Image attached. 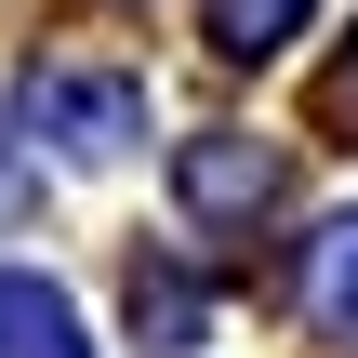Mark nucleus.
Wrapping results in <instances>:
<instances>
[{
	"mask_svg": "<svg viewBox=\"0 0 358 358\" xmlns=\"http://www.w3.org/2000/svg\"><path fill=\"white\" fill-rule=\"evenodd\" d=\"M27 120H40L53 146L106 159V146H133V133H146V93H133L120 66H40V80H27Z\"/></svg>",
	"mask_w": 358,
	"mask_h": 358,
	"instance_id": "obj_1",
	"label": "nucleus"
},
{
	"mask_svg": "<svg viewBox=\"0 0 358 358\" xmlns=\"http://www.w3.org/2000/svg\"><path fill=\"white\" fill-rule=\"evenodd\" d=\"M173 186H186L199 226H252V213H279V146H252V133H199V146L173 159Z\"/></svg>",
	"mask_w": 358,
	"mask_h": 358,
	"instance_id": "obj_2",
	"label": "nucleus"
},
{
	"mask_svg": "<svg viewBox=\"0 0 358 358\" xmlns=\"http://www.w3.org/2000/svg\"><path fill=\"white\" fill-rule=\"evenodd\" d=\"M0 358H93L80 345V306L53 279H27V266H0Z\"/></svg>",
	"mask_w": 358,
	"mask_h": 358,
	"instance_id": "obj_3",
	"label": "nucleus"
},
{
	"mask_svg": "<svg viewBox=\"0 0 358 358\" xmlns=\"http://www.w3.org/2000/svg\"><path fill=\"white\" fill-rule=\"evenodd\" d=\"M306 306H319V332H332V345H358V213L306 239Z\"/></svg>",
	"mask_w": 358,
	"mask_h": 358,
	"instance_id": "obj_4",
	"label": "nucleus"
},
{
	"mask_svg": "<svg viewBox=\"0 0 358 358\" xmlns=\"http://www.w3.org/2000/svg\"><path fill=\"white\" fill-rule=\"evenodd\" d=\"M133 332H159V345H186V332H199V292H186L173 266H133Z\"/></svg>",
	"mask_w": 358,
	"mask_h": 358,
	"instance_id": "obj_5",
	"label": "nucleus"
},
{
	"mask_svg": "<svg viewBox=\"0 0 358 358\" xmlns=\"http://www.w3.org/2000/svg\"><path fill=\"white\" fill-rule=\"evenodd\" d=\"M292 27H306V0H213V40L226 53H279Z\"/></svg>",
	"mask_w": 358,
	"mask_h": 358,
	"instance_id": "obj_6",
	"label": "nucleus"
}]
</instances>
